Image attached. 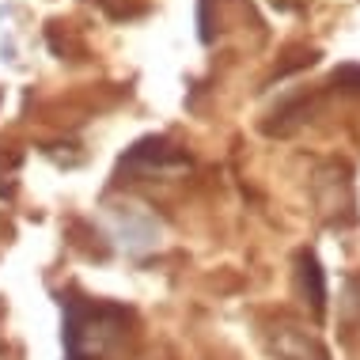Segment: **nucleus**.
Listing matches in <instances>:
<instances>
[{
	"label": "nucleus",
	"instance_id": "f257e3e1",
	"mask_svg": "<svg viewBox=\"0 0 360 360\" xmlns=\"http://www.w3.org/2000/svg\"><path fill=\"white\" fill-rule=\"evenodd\" d=\"M304 285L311 288V304L315 307H323V274H319V262L311 258V255H304Z\"/></svg>",
	"mask_w": 360,
	"mask_h": 360
}]
</instances>
